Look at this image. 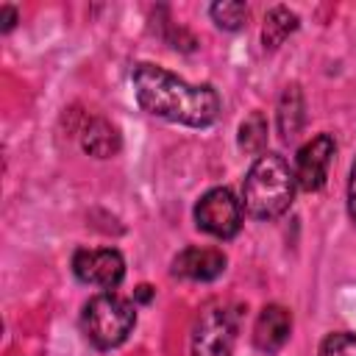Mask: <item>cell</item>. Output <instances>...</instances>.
I'll return each mask as SVG.
<instances>
[{
	"instance_id": "cell-1",
	"label": "cell",
	"mask_w": 356,
	"mask_h": 356,
	"mask_svg": "<svg viewBox=\"0 0 356 356\" xmlns=\"http://www.w3.org/2000/svg\"><path fill=\"white\" fill-rule=\"evenodd\" d=\"M131 78L139 106L153 117L189 128H206L220 117V97L209 83L192 86L147 61L136 64Z\"/></svg>"
},
{
	"instance_id": "cell-2",
	"label": "cell",
	"mask_w": 356,
	"mask_h": 356,
	"mask_svg": "<svg viewBox=\"0 0 356 356\" xmlns=\"http://www.w3.org/2000/svg\"><path fill=\"white\" fill-rule=\"evenodd\" d=\"M295 172L278 153H261L242 184V200L250 217L256 220H275L281 217L295 200Z\"/></svg>"
},
{
	"instance_id": "cell-3",
	"label": "cell",
	"mask_w": 356,
	"mask_h": 356,
	"mask_svg": "<svg viewBox=\"0 0 356 356\" xmlns=\"http://www.w3.org/2000/svg\"><path fill=\"white\" fill-rule=\"evenodd\" d=\"M136 325V309L131 300L114 295V292H100L95 295L81 314V328L86 334V339L100 348H117L128 339V334Z\"/></svg>"
},
{
	"instance_id": "cell-4",
	"label": "cell",
	"mask_w": 356,
	"mask_h": 356,
	"mask_svg": "<svg viewBox=\"0 0 356 356\" xmlns=\"http://www.w3.org/2000/svg\"><path fill=\"white\" fill-rule=\"evenodd\" d=\"M195 222L200 231H206L217 239H231L242 228V203L234 197L231 189L214 186L197 200Z\"/></svg>"
},
{
	"instance_id": "cell-5",
	"label": "cell",
	"mask_w": 356,
	"mask_h": 356,
	"mask_svg": "<svg viewBox=\"0 0 356 356\" xmlns=\"http://www.w3.org/2000/svg\"><path fill=\"white\" fill-rule=\"evenodd\" d=\"M236 320L228 309H206L192 331V356H231Z\"/></svg>"
},
{
	"instance_id": "cell-6",
	"label": "cell",
	"mask_w": 356,
	"mask_h": 356,
	"mask_svg": "<svg viewBox=\"0 0 356 356\" xmlns=\"http://www.w3.org/2000/svg\"><path fill=\"white\" fill-rule=\"evenodd\" d=\"M72 273L83 284H92L100 289H114L125 278V261H122L120 250H114V248H97V250L81 248L72 256Z\"/></svg>"
},
{
	"instance_id": "cell-7",
	"label": "cell",
	"mask_w": 356,
	"mask_h": 356,
	"mask_svg": "<svg viewBox=\"0 0 356 356\" xmlns=\"http://www.w3.org/2000/svg\"><path fill=\"white\" fill-rule=\"evenodd\" d=\"M334 136L328 134H317L314 139H309L295 159V181L303 192H317L323 189L325 178H328V167L334 161Z\"/></svg>"
},
{
	"instance_id": "cell-8",
	"label": "cell",
	"mask_w": 356,
	"mask_h": 356,
	"mask_svg": "<svg viewBox=\"0 0 356 356\" xmlns=\"http://www.w3.org/2000/svg\"><path fill=\"white\" fill-rule=\"evenodd\" d=\"M225 273V253L217 248H184L172 259V275L186 281H214Z\"/></svg>"
},
{
	"instance_id": "cell-9",
	"label": "cell",
	"mask_w": 356,
	"mask_h": 356,
	"mask_svg": "<svg viewBox=\"0 0 356 356\" xmlns=\"http://www.w3.org/2000/svg\"><path fill=\"white\" fill-rule=\"evenodd\" d=\"M289 334H292V314H289V309H284L278 303H270V306L261 309V314H259V320L253 325V345L261 353L273 356V353H278L286 345Z\"/></svg>"
},
{
	"instance_id": "cell-10",
	"label": "cell",
	"mask_w": 356,
	"mask_h": 356,
	"mask_svg": "<svg viewBox=\"0 0 356 356\" xmlns=\"http://www.w3.org/2000/svg\"><path fill=\"white\" fill-rule=\"evenodd\" d=\"M306 122V103H303V92L298 83L286 86L278 97V134L284 142H292Z\"/></svg>"
},
{
	"instance_id": "cell-11",
	"label": "cell",
	"mask_w": 356,
	"mask_h": 356,
	"mask_svg": "<svg viewBox=\"0 0 356 356\" xmlns=\"http://www.w3.org/2000/svg\"><path fill=\"white\" fill-rule=\"evenodd\" d=\"M81 145L95 159H111L120 150V134L108 120L92 117L81 131Z\"/></svg>"
},
{
	"instance_id": "cell-12",
	"label": "cell",
	"mask_w": 356,
	"mask_h": 356,
	"mask_svg": "<svg viewBox=\"0 0 356 356\" xmlns=\"http://www.w3.org/2000/svg\"><path fill=\"white\" fill-rule=\"evenodd\" d=\"M298 31V14L289 11L286 6H275L267 11L264 25H261V42L267 50H275L289 33Z\"/></svg>"
},
{
	"instance_id": "cell-13",
	"label": "cell",
	"mask_w": 356,
	"mask_h": 356,
	"mask_svg": "<svg viewBox=\"0 0 356 356\" xmlns=\"http://www.w3.org/2000/svg\"><path fill=\"white\" fill-rule=\"evenodd\" d=\"M239 147L253 156H261V150L267 147V120L261 111H253L239 125Z\"/></svg>"
},
{
	"instance_id": "cell-14",
	"label": "cell",
	"mask_w": 356,
	"mask_h": 356,
	"mask_svg": "<svg viewBox=\"0 0 356 356\" xmlns=\"http://www.w3.org/2000/svg\"><path fill=\"white\" fill-rule=\"evenodd\" d=\"M209 14H211V19L217 22V28H222V31H239L245 22H248V6L245 3H239V0H220V3H214L211 8H209Z\"/></svg>"
},
{
	"instance_id": "cell-15",
	"label": "cell",
	"mask_w": 356,
	"mask_h": 356,
	"mask_svg": "<svg viewBox=\"0 0 356 356\" xmlns=\"http://www.w3.org/2000/svg\"><path fill=\"white\" fill-rule=\"evenodd\" d=\"M320 356H356V337L345 331L328 334L320 345Z\"/></svg>"
},
{
	"instance_id": "cell-16",
	"label": "cell",
	"mask_w": 356,
	"mask_h": 356,
	"mask_svg": "<svg viewBox=\"0 0 356 356\" xmlns=\"http://www.w3.org/2000/svg\"><path fill=\"white\" fill-rule=\"evenodd\" d=\"M348 214L356 220V161L350 167V181H348Z\"/></svg>"
},
{
	"instance_id": "cell-17",
	"label": "cell",
	"mask_w": 356,
	"mask_h": 356,
	"mask_svg": "<svg viewBox=\"0 0 356 356\" xmlns=\"http://www.w3.org/2000/svg\"><path fill=\"white\" fill-rule=\"evenodd\" d=\"M17 25V8L14 6H3L0 8V31L6 33V31H11Z\"/></svg>"
},
{
	"instance_id": "cell-18",
	"label": "cell",
	"mask_w": 356,
	"mask_h": 356,
	"mask_svg": "<svg viewBox=\"0 0 356 356\" xmlns=\"http://www.w3.org/2000/svg\"><path fill=\"white\" fill-rule=\"evenodd\" d=\"M134 295H136V300L147 303V300H150V295H153V289H150L147 284H142V286H136V292H134Z\"/></svg>"
}]
</instances>
